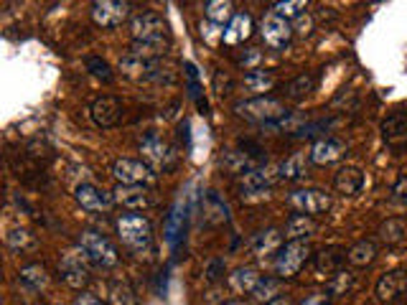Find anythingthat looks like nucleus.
<instances>
[{
    "mask_svg": "<svg viewBox=\"0 0 407 305\" xmlns=\"http://www.w3.org/2000/svg\"><path fill=\"white\" fill-rule=\"evenodd\" d=\"M117 237H120L122 247L130 249L133 254L143 257L153 249V227L151 219L143 214H122L114 222Z\"/></svg>",
    "mask_w": 407,
    "mask_h": 305,
    "instance_id": "1",
    "label": "nucleus"
},
{
    "mask_svg": "<svg viewBox=\"0 0 407 305\" xmlns=\"http://www.w3.org/2000/svg\"><path fill=\"white\" fill-rule=\"evenodd\" d=\"M76 247H79V252H82L92 265L102 267V270H112V267L120 265V252H117V247H114L105 234H100V232L84 229L82 234L76 237Z\"/></svg>",
    "mask_w": 407,
    "mask_h": 305,
    "instance_id": "2",
    "label": "nucleus"
},
{
    "mask_svg": "<svg viewBox=\"0 0 407 305\" xmlns=\"http://www.w3.org/2000/svg\"><path fill=\"white\" fill-rule=\"evenodd\" d=\"M290 109L285 107V102L278 97H252V100H242L235 104V114L247 122H278L283 117H288Z\"/></svg>",
    "mask_w": 407,
    "mask_h": 305,
    "instance_id": "3",
    "label": "nucleus"
},
{
    "mask_svg": "<svg viewBox=\"0 0 407 305\" xmlns=\"http://www.w3.org/2000/svg\"><path fill=\"white\" fill-rule=\"evenodd\" d=\"M278 178H280V165H265V168L257 165L254 171L237 178V186L242 191V198L252 201V198H265L267 191L273 189V184Z\"/></svg>",
    "mask_w": 407,
    "mask_h": 305,
    "instance_id": "4",
    "label": "nucleus"
},
{
    "mask_svg": "<svg viewBox=\"0 0 407 305\" xmlns=\"http://www.w3.org/2000/svg\"><path fill=\"white\" fill-rule=\"evenodd\" d=\"M313 257V249L308 241H288L283 244V249L278 252L275 260V273L280 280H290L300 273V267Z\"/></svg>",
    "mask_w": 407,
    "mask_h": 305,
    "instance_id": "5",
    "label": "nucleus"
},
{
    "mask_svg": "<svg viewBox=\"0 0 407 305\" xmlns=\"http://www.w3.org/2000/svg\"><path fill=\"white\" fill-rule=\"evenodd\" d=\"M140 152H143V160L151 165L153 171L165 173L176 165V152H173V148L155 133H148L146 138L140 140Z\"/></svg>",
    "mask_w": 407,
    "mask_h": 305,
    "instance_id": "6",
    "label": "nucleus"
},
{
    "mask_svg": "<svg viewBox=\"0 0 407 305\" xmlns=\"http://www.w3.org/2000/svg\"><path fill=\"white\" fill-rule=\"evenodd\" d=\"M130 36H133V41H165L168 23L160 13L143 11L130 18Z\"/></svg>",
    "mask_w": 407,
    "mask_h": 305,
    "instance_id": "7",
    "label": "nucleus"
},
{
    "mask_svg": "<svg viewBox=\"0 0 407 305\" xmlns=\"http://www.w3.org/2000/svg\"><path fill=\"white\" fill-rule=\"evenodd\" d=\"M112 176L122 186H148L155 181V171L146 160L138 158H117L112 160Z\"/></svg>",
    "mask_w": 407,
    "mask_h": 305,
    "instance_id": "8",
    "label": "nucleus"
},
{
    "mask_svg": "<svg viewBox=\"0 0 407 305\" xmlns=\"http://www.w3.org/2000/svg\"><path fill=\"white\" fill-rule=\"evenodd\" d=\"M130 11L133 6L125 3V0H97L92 3V20L100 28H117L125 20H130Z\"/></svg>",
    "mask_w": 407,
    "mask_h": 305,
    "instance_id": "9",
    "label": "nucleus"
},
{
    "mask_svg": "<svg viewBox=\"0 0 407 305\" xmlns=\"http://www.w3.org/2000/svg\"><path fill=\"white\" fill-rule=\"evenodd\" d=\"M288 203H290L298 214L316 216V214H326L334 201H331V193H326V191L321 189H298L288 196Z\"/></svg>",
    "mask_w": 407,
    "mask_h": 305,
    "instance_id": "10",
    "label": "nucleus"
},
{
    "mask_svg": "<svg viewBox=\"0 0 407 305\" xmlns=\"http://www.w3.org/2000/svg\"><path fill=\"white\" fill-rule=\"evenodd\" d=\"M59 275H61L64 282L69 287H74V290H84V287L89 285V277H92L87 267V257L76 252L61 254V260H59Z\"/></svg>",
    "mask_w": 407,
    "mask_h": 305,
    "instance_id": "11",
    "label": "nucleus"
},
{
    "mask_svg": "<svg viewBox=\"0 0 407 305\" xmlns=\"http://www.w3.org/2000/svg\"><path fill=\"white\" fill-rule=\"evenodd\" d=\"M260 33H262V41H265L270 49H285L288 44L293 41V25L290 20L280 18L278 13H267L265 18L260 23Z\"/></svg>",
    "mask_w": 407,
    "mask_h": 305,
    "instance_id": "12",
    "label": "nucleus"
},
{
    "mask_svg": "<svg viewBox=\"0 0 407 305\" xmlns=\"http://www.w3.org/2000/svg\"><path fill=\"white\" fill-rule=\"evenodd\" d=\"M89 117L97 127L107 130V127H114L122 117V102L112 95H102L97 97L92 104H89Z\"/></svg>",
    "mask_w": 407,
    "mask_h": 305,
    "instance_id": "13",
    "label": "nucleus"
},
{
    "mask_svg": "<svg viewBox=\"0 0 407 305\" xmlns=\"http://www.w3.org/2000/svg\"><path fill=\"white\" fill-rule=\"evenodd\" d=\"M110 193H112L114 206H120V209H125V211H143L153 203L151 191H148L146 186H122V184H117L112 191H110Z\"/></svg>",
    "mask_w": 407,
    "mask_h": 305,
    "instance_id": "14",
    "label": "nucleus"
},
{
    "mask_svg": "<svg viewBox=\"0 0 407 305\" xmlns=\"http://www.w3.org/2000/svg\"><path fill=\"white\" fill-rule=\"evenodd\" d=\"M74 198L84 211H95V214H100V211H110L114 206L112 193L102 191L100 186H95V184H79L74 189Z\"/></svg>",
    "mask_w": 407,
    "mask_h": 305,
    "instance_id": "15",
    "label": "nucleus"
},
{
    "mask_svg": "<svg viewBox=\"0 0 407 305\" xmlns=\"http://www.w3.org/2000/svg\"><path fill=\"white\" fill-rule=\"evenodd\" d=\"M377 300L379 303H394L407 292V270H392L377 280Z\"/></svg>",
    "mask_w": 407,
    "mask_h": 305,
    "instance_id": "16",
    "label": "nucleus"
},
{
    "mask_svg": "<svg viewBox=\"0 0 407 305\" xmlns=\"http://www.w3.org/2000/svg\"><path fill=\"white\" fill-rule=\"evenodd\" d=\"M382 138L392 148H400L407 143V109H397V112L387 114L379 125Z\"/></svg>",
    "mask_w": 407,
    "mask_h": 305,
    "instance_id": "17",
    "label": "nucleus"
},
{
    "mask_svg": "<svg viewBox=\"0 0 407 305\" xmlns=\"http://www.w3.org/2000/svg\"><path fill=\"white\" fill-rule=\"evenodd\" d=\"M343 152H346L343 143H338V140H334V138H321L313 143L308 158H311L313 165H331V163H336V160H341Z\"/></svg>",
    "mask_w": 407,
    "mask_h": 305,
    "instance_id": "18",
    "label": "nucleus"
},
{
    "mask_svg": "<svg viewBox=\"0 0 407 305\" xmlns=\"http://www.w3.org/2000/svg\"><path fill=\"white\" fill-rule=\"evenodd\" d=\"M334 189L341 196H356L364 189V171L356 165H343L334 176Z\"/></svg>",
    "mask_w": 407,
    "mask_h": 305,
    "instance_id": "19",
    "label": "nucleus"
},
{
    "mask_svg": "<svg viewBox=\"0 0 407 305\" xmlns=\"http://www.w3.org/2000/svg\"><path fill=\"white\" fill-rule=\"evenodd\" d=\"M343 260H346V249L341 247H326L321 252L313 254V267L318 275H336L338 270H343Z\"/></svg>",
    "mask_w": 407,
    "mask_h": 305,
    "instance_id": "20",
    "label": "nucleus"
},
{
    "mask_svg": "<svg viewBox=\"0 0 407 305\" xmlns=\"http://www.w3.org/2000/svg\"><path fill=\"white\" fill-rule=\"evenodd\" d=\"M283 241H285V232H280V229H275V227L262 229V232H257L252 239V252L257 254V257L280 252V249H283Z\"/></svg>",
    "mask_w": 407,
    "mask_h": 305,
    "instance_id": "21",
    "label": "nucleus"
},
{
    "mask_svg": "<svg viewBox=\"0 0 407 305\" xmlns=\"http://www.w3.org/2000/svg\"><path fill=\"white\" fill-rule=\"evenodd\" d=\"M262 275H257V270L249 265L244 267H237L235 273L229 275L227 282H229V290L237 292V295H252V290L257 287Z\"/></svg>",
    "mask_w": 407,
    "mask_h": 305,
    "instance_id": "22",
    "label": "nucleus"
},
{
    "mask_svg": "<svg viewBox=\"0 0 407 305\" xmlns=\"http://www.w3.org/2000/svg\"><path fill=\"white\" fill-rule=\"evenodd\" d=\"M252 36V16L249 13H235V18L229 20L227 31H224V44L235 46L247 41Z\"/></svg>",
    "mask_w": 407,
    "mask_h": 305,
    "instance_id": "23",
    "label": "nucleus"
},
{
    "mask_svg": "<svg viewBox=\"0 0 407 305\" xmlns=\"http://www.w3.org/2000/svg\"><path fill=\"white\" fill-rule=\"evenodd\" d=\"M316 219L308 214H293L285 224V237L290 241H305L308 237L316 232Z\"/></svg>",
    "mask_w": 407,
    "mask_h": 305,
    "instance_id": "24",
    "label": "nucleus"
},
{
    "mask_svg": "<svg viewBox=\"0 0 407 305\" xmlns=\"http://www.w3.org/2000/svg\"><path fill=\"white\" fill-rule=\"evenodd\" d=\"M377 252H379V247H377L374 239H359L349 247L346 260H349L351 267H367L377 260Z\"/></svg>",
    "mask_w": 407,
    "mask_h": 305,
    "instance_id": "25",
    "label": "nucleus"
},
{
    "mask_svg": "<svg viewBox=\"0 0 407 305\" xmlns=\"http://www.w3.org/2000/svg\"><path fill=\"white\" fill-rule=\"evenodd\" d=\"M242 87L247 89L249 95H254V97H265V92H270V89L275 87V74H273V71L252 69V71H247V74H244Z\"/></svg>",
    "mask_w": 407,
    "mask_h": 305,
    "instance_id": "26",
    "label": "nucleus"
},
{
    "mask_svg": "<svg viewBox=\"0 0 407 305\" xmlns=\"http://www.w3.org/2000/svg\"><path fill=\"white\" fill-rule=\"evenodd\" d=\"M153 66H155V61L140 59V56H135V54H130V51H127L125 56L120 59V71L125 76H130V79H146V82H148V76H151Z\"/></svg>",
    "mask_w": 407,
    "mask_h": 305,
    "instance_id": "27",
    "label": "nucleus"
},
{
    "mask_svg": "<svg viewBox=\"0 0 407 305\" xmlns=\"http://www.w3.org/2000/svg\"><path fill=\"white\" fill-rule=\"evenodd\" d=\"M20 282H25V285L31 287V290H44V287H49V270H46V265H41V262H28V265L20 267Z\"/></svg>",
    "mask_w": 407,
    "mask_h": 305,
    "instance_id": "28",
    "label": "nucleus"
},
{
    "mask_svg": "<svg viewBox=\"0 0 407 305\" xmlns=\"http://www.w3.org/2000/svg\"><path fill=\"white\" fill-rule=\"evenodd\" d=\"M280 292H283V280L265 275V277H260L257 287L252 290V300L260 305H267V303H273V300H278Z\"/></svg>",
    "mask_w": 407,
    "mask_h": 305,
    "instance_id": "29",
    "label": "nucleus"
},
{
    "mask_svg": "<svg viewBox=\"0 0 407 305\" xmlns=\"http://www.w3.org/2000/svg\"><path fill=\"white\" fill-rule=\"evenodd\" d=\"M107 303L110 305H138V295H135L133 285L127 280H112L107 285Z\"/></svg>",
    "mask_w": 407,
    "mask_h": 305,
    "instance_id": "30",
    "label": "nucleus"
},
{
    "mask_svg": "<svg viewBox=\"0 0 407 305\" xmlns=\"http://www.w3.org/2000/svg\"><path fill=\"white\" fill-rule=\"evenodd\" d=\"M311 165V158L305 152H293L285 163H280V178L283 181H300Z\"/></svg>",
    "mask_w": 407,
    "mask_h": 305,
    "instance_id": "31",
    "label": "nucleus"
},
{
    "mask_svg": "<svg viewBox=\"0 0 407 305\" xmlns=\"http://www.w3.org/2000/svg\"><path fill=\"white\" fill-rule=\"evenodd\" d=\"M168 46H171V38H165V41H133L130 44V54H135L140 59H148V61H158L168 51Z\"/></svg>",
    "mask_w": 407,
    "mask_h": 305,
    "instance_id": "32",
    "label": "nucleus"
},
{
    "mask_svg": "<svg viewBox=\"0 0 407 305\" xmlns=\"http://www.w3.org/2000/svg\"><path fill=\"white\" fill-rule=\"evenodd\" d=\"M379 239L382 244H387V247H392V244H400L402 239H405L407 234V227H405V219H387V222L379 227Z\"/></svg>",
    "mask_w": 407,
    "mask_h": 305,
    "instance_id": "33",
    "label": "nucleus"
},
{
    "mask_svg": "<svg viewBox=\"0 0 407 305\" xmlns=\"http://www.w3.org/2000/svg\"><path fill=\"white\" fill-rule=\"evenodd\" d=\"M204 13H206L209 23H216V25H224V23L229 25V20L235 18V11H232V3H229V0H211V3H206Z\"/></svg>",
    "mask_w": 407,
    "mask_h": 305,
    "instance_id": "34",
    "label": "nucleus"
},
{
    "mask_svg": "<svg viewBox=\"0 0 407 305\" xmlns=\"http://www.w3.org/2000/svg\"><path fill=\"white\" fill-rule=\"evenodd\" d=\"M316 89V76L313 74H298L295 79H290L285 87V95L290 97V100H303V97H308Z\"/></svg>",
    "mask_w": 407,
    "mask_h": 305,
    "instance_id": "35",
    "label": "nucleus"
},
{
    "mask_svg": "<svg viewBox=\"0 0 407 305\" xmlns=\"http://www.w3.org/2000/svg\"><path fill=\"white\" fill-rule=\"evenodd\" d=\"M6 244L11 249H16V252H25V249L36 247V234H31V232L23 227H16L6 234Z\"/></svg>",
    "mask_w": 407,
    "mask_h": 305,
    "instance_id": "36",
    "label": "nucleus"
},
{
    "mask_svg": "<svg viewBox=\"0 0 407 305\" xmlns=\"http://www.w3.org/2000/svg\"><path fill=\"white\" fill-rule=\"evenodd\" d=\"M354 285V275L349 270H338L336 275H331L329 285H326V292H329L331 298H338V295H346Z\"/></svg>",
    "mask_w": 407,
    "mask_h": 305,
    "instance_id": "37",
    "label": "nucleus"
},
{
    "mask_svg": "<svg viewBox=\"0 0 407 305\" xmlns=\"http://www.w3.org/2000/svg\"><path fill=\"white\" fill-rule=\"evenodd\" d=\"M305 8H308L305 0H283V3H275L273 13H278L280 18L290 20V18H300Z\"/></svg>",
    "mask_w": 407,
    "mask_h": 305,
    "instance_id": "38",
    "label": "nucleus"
},
{
    "mask_svg": "<svg viewBox=\"0 0 407 305\" xmlns=\"http://www.w3.org/2000/svg\"><path fill=\"white\" fill-rule=\"evenodd\" d=\"M84 64H87V69L92 76H97V79H102L105 84L112 82V69H110V64L105 61V59L100 56H87L84 59Z\"/></svg>",
    "mask_w": 407,
    "mask_h": 305,
    "instance_id": "39",
    "label": "nucleus"
},
{
    "mask_svg": "<svg viewBox=\"0 0 407 305\" xmlns=\"http://www.w3.org/2000/svg\"><path fill=\"white\" fill-rule=\"evenodd\" d=\"M224 273H227V262L222 257H214V260L206 262L204 267V280H209V282H216V280H222Z\"/></svg>",
    "mask_w": 407,
    "mask_h": 305,
    "instance_id": "40",
    "label": "nucleus"
},
{
    "mask_svg": "<svg viewBox=\"0 0 407 305\" xmlns=\"http://www.w3.org/2000/svg\"><path fill=\"white\" fill-rule=\"evenodd\" d=\"M260 59H262V51L260 49H247L244 54H240V56H237V64L252 71V66H254V64H260Z\"/></svg>",
    "mask_w": 407,
    "mask_h": 305,
    "instance_id": "41",
    "label": "nucleus"
},
{
    "mask_svg": "<svg viewBox=\"0 0 407 305\" xmlns=\"http://www.w3.org/2000/svg\"><path fill=\"white\" fill-rule=\"evenodd\" d=\"M313 28V18L311 16H300L295 18V25H293V33H300V36H308Z\"/></svg>",
    "mask_w": 407,
    "mask_h": 305,
    "instance_id": "42",
    "label": "nucleus"
},
{
    "mask_svg": "<svg viewBox=\"0 0 407 305\" xmlns=\"http://www.w3.org/2000/svg\"><path fill=\"white\" fill-rule=\"evenodd\" d=\"M71 305H105V303H102V300L97 298L95 292H87V290H84V292H79V295H76L74 303H71Z\"/></svg>",
    "mask_w": 407,
    "mask_h": 305,
    "instance_id": "43",
    "label": "nucleus"
},
{
    "mask_svg": "<svg viewBox=\"0 0 407 305\" xmlns=\"http://www.w3.org/2000/svg\"><path fill=\"white\" fill-rule=\"evenodd\" d=\"M329 298H331L329 292H313V295H308L300 305H329Z\"/></svg>",
    "mask_w": 407,
    "mask_h": 305,
    "instance_id": "44",
    "label": "nucleus"
},
{
    "mask_svg": "<svg viewBox=\"0 0 407 305\" xmlns=\"http://www.w3.org/2000/svg\"><path fill=\"white\" fill-rule=\"evenodd\" d=\"M392 193H394V198H400V201H407V176H402L400 181L394 184Z\"/></svg>",
    "mask_w": 407,
    "mask_h": 305,
    "instance_id": "45",
    "label": "nucleus"
},
{
    "mask_svg": "<svg viewBox=\"0 0 407 305\" xmlns=\"http://www.w3.org/2000/svg\"><path fill=\"white\" fill-rule=\"evenodd\" d=\"M222 305H249L247 300H242V298H232V300H224Z\"/></svg>",
    "mask_w": 407,
    "mask_h": 305,
    "instance_id": "46",
    "label": "nucleus"
},
{
    "mask_svg": "<svg viewBox=\"0 0 407 305\" xmlns=\"http://www.w3.org/2000/svg\"><path fill=\"white\" fill-rule=\"evenodd\" d=\"M267 305H290V300H288V298H278V300H273V303H267Z\"/></svg>",
    "mask_w": 407,
    "mask_h": 305,
    "instance_id": "47",
    "label": "nucleus"
}]
</instances>
